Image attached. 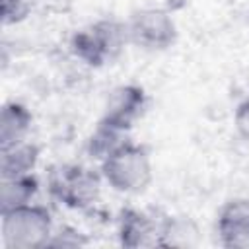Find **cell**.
Here are the masks:
<instances>
[{
	"instance_id": "52a82bcc",
	"label": "cell",
	"mask_w": 249,
	"mask_h": 249,
	"mask_svg": "<svg viewBox=\"0 0 249 249\" xmlns=\"http://www.w3.org/2000/svg\"><path fill=\"white\" fill-rule=\"evenodd\" d=\"M216 231L228 249H249V198L228 200L218 214Z\"/></svg>"
},
{
	"instance_id": "8fae6325",
	"label": "cell",
	"mask_w": 249,
	"mask_h": 249,
	"mask_svg": "<svg viewBox=\"0 0 249 249\" xmlns=\"http://www.w3.org/2000/svg\"><path fill=\"white\" fill-rule=\"evenodd\" d=\"M35 195H37V179L31 173L18 177H2V185H0L2 212L33 202Z\"/></svg>"
},
{
	"instance_id": "6da1fadb",
	"label": "cell",
	"mask_w": 249,
	"mask_h": 249,
	"mask_svg": "<svg viewBox=\"0 0 249 249\" xmlns=\"http://www.w3.org/2000/svg\"><path fill=\"white\" fill-rule=\"evenodd\" d=\"M101 177L117 193H140L152 181V161L140 144L124 140L101 160Z\"/></svg>"
},
{
	"instance_id": "30bf717a",
	"label": "cell",
	"mask_w": 249,
	"mask_h": 249,
	"mask_svg": "<svg viewBox=\"0 0 249 249\" xmlns=\"http://www.w3.org/2000/svg\"><path fill=\"white\" fill-rule=\"evenodd\" d=\"M39 160V148L27 140L0 148V171L2 177H18L33 171Z\"/></svg>"
},
{
	"instance_id": "7c38bea8",
	"label": "cell",
	"mask_w": 249,
	"mask_h": 249,
	"mask_svg": "<svg viewBox=\"0 0 249 249\" xmlns=\"http://www.w3.org/2000/svg\"><path fill=\"white\" fill-rule=\"evenodd\" d=\"M124 134H126L124 130H121L105 121H99L97 128L93 130V134L88 142V150L93 158H97L101 161L105 156H109L117 146H121L124 142Z\"/></svg>"
},
{
	"instance_id": "9c48e42d",
	"label": "cell",
	"mask_w": 249,
	"mask_h": 249,
	"mask_svg": "<svg viewBox=\"0 0 249 249\" xmlns=\"http://www.w3.org/2000/svg\"><path fill=\"white\" fill-rule=\"evenodd\" d=\"M31 113L21 103H6L0 115V148L18 144L27 140V132L31 128Z\"/></svg>"
},
{
	"instance_id": "ba28073f",
	"label": "cell",
	"mask_w": 249,
	"mask_h": 249,
	"mask_svg": "<svg viewBox=\"0 0 249 249\" xmlns=\"http://www.w3.org/2000/svg\"><path fill=\"white\" fill-rule=\"evenodd\" d=\"M163 220L158 222L152 214L136 208H126L119 218V239L124 247L161 245Z\"/></svg>"
},
{
	"instance_id": "8992f818",
	"label": "cell",
	"mask_w": 249,
	"mask_h": 249,
	"mask_svg": "<svg viewBox=\"0 0 249 249\" xmlns=\"http://www.w3.org/2000/svg\"><path fill=\"white\" fill-rule=\"evenodd\" d=\"M144 107H146V93L140 86L134 84L119 86L111 91L101 121L126 132L140 119Z\"/></svg>"
},
{
	"instance_id": "7a4b0ae2",
	"label": "cell",
	"mask_w": 249,
	"mask_h": 249,
	"mask_svg": "<svg viewBox=\"0 0 249 249\" xmlns=\"http://www.w3.org/2000/svg\"><path fill=\"white\" fill-rule=\"evenodd\" d=\"M53 237L51 212L35 202L2 212V241L8 249H39Z\"/></svg>"
},
{
	"instance_id": "277c9868",
	"label": "cell",
	"mask_w": 249,
	"mask_h": 249,
	"mask_svg": "<svg viewBox=\"0 0 249 249\" xmlns=\"http://www.w3.org/2000/svg\"><path fill=\"white\" fill-rule=\"evenodd\" d=\"M49 185L58 202L74 210H84L97 200L101 177L80 163H64L51 173Z\"/></svg>"
},
{
	"instance_id": "5bb4252c",
	"label": "cell",
	"mask_w": 249,
	"mask_h": 249,
	"mask_svg": "<svg viewBox=\"0 0 249 249\" xmlns=\"http://www.w3.org/2000/svg\"><path fill=\"white\" fill-rule=\"evenodd\" d=\"M233 124L237 128V132L249 140V97L243 99L237 107H235V113H233Z\"/></svg>"
},
{
	"instance_id": "5b68a950",
	"label": "cell",
	"mask_w": 249,
	"mask_h": 249,
	"mask_svg": "<svg viewBox=\"0 0 249 249\" xmlns=\"http://www.w3.org/2000/svg\"><path fill=\"white\" fill-rule=\"evenodd\" d=\"M128 41L144 51H163L175 43L177 27L171 16L160 8H144L126 23Z\"/></svg>"
},
{
	"instance_id": "3957f363",
	"label": "cell",
	"mask_w": 249,
	"mask_h": 249,
	"mask_svg": "<svg viewBox=\"0 0 249 249\" xmlns=\"http://www.w3.org/2000/svg\"><path fill=\"white\" fill-rule=\"evenodd\" d=\"M128 41L126 23L117 19H99L72 37V53L89 66H101L113 60Z\"/></svg>"
},
{
	"instance_id": "4fadbf2b",
	"label": "cell",
	"mask_w": 249,
	"mask_h": 249,
	"mask_svg": "<svg viewBox=\"0 0 249 249\" xmlns=\"http://www.w3.org/2000/svg\"><path fill=\"white\" fill-rule=\"evenodd\" d=\"M31 8L29 0H2V19L4 23H18L27 18Z\"/></svg>"
}]
</instances>
